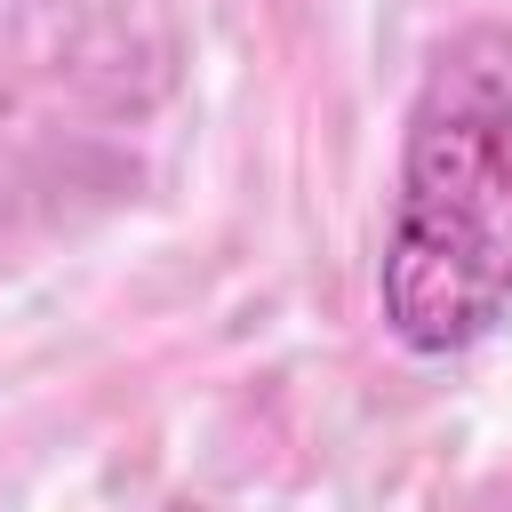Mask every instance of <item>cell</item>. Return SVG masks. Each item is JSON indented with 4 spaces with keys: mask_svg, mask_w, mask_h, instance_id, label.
I'll return each mask as SVG.
<instances>
[{
    "mask_svg": "<svg viewBox=\"0 0 512 512\" xmlns=\"http://www.w3.org/2000/svg\"><path fill=\"white\" fill-rule=\"evenodd\" d=\"M376 312L408 360H456L512 312V40L456 32L408 104Z\"/></svg>",
    "mask_w": 512,
    "mask_h": 512,
    "instance_id": "6da1fadb",
    "label": "cell"
}]
</instances>
